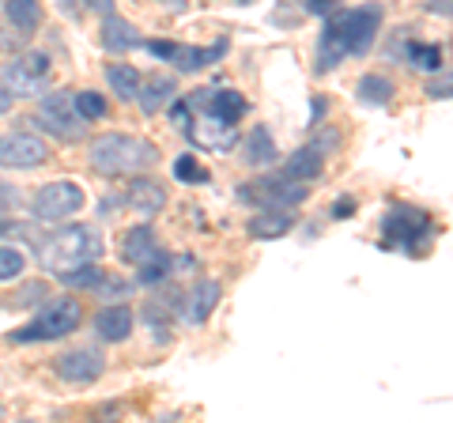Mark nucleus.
I'll return each instance as SVG.
<instances>
[{"mask_svg": "<svg viewBox=\"0 0 453 423\" xmlns=\"http://www.w3.org/2000/svg\"><path fill=\"white\" fill-rule=\"evenodd\" d=\"M276 159V144H273V133L257 125V129L250 133V148H246V163L250 166H268Z\"/></svg>", "mask_w": 453, "mask_h": 423, "instance_id": "a878e982", "label": "nucleus"}, {"mask_svg": "<svg viewBox=\"0 0 453 423\" xmlns=\"http://www.w3.org/2000/svg\"><path fill=\"white\" fill-rule=\"evenodd\" d=\"M238 196L253 201L257 208H295L310 196V186L306 181H288L283 174H268V178H257L253 186H246Z\"/></svg>", "mask_w": 453, "mask_h": 423, "instance_id": "1a4fd4ad", "label": "nucleus"}, {"mask_svg": "<svg viewBox=\"0 0 453 423\" xmlns=\"http://www.w3.org/2000/svg\"><path fill=\"white\" fill-rule=\"evenodd\" d=\"M310 114H314L310 121H321V114H325V98H314V103H310Z\"/></svg>", "mask_w": 453, "mask_h": 423, "instance_id": "a19ab883", "label": "nucleus"}, {"mask_svg": "<svg viewBox=\"0 0 453 423\" xmlns=\"http://www.w3.org/2000/svg\"><path fill=\"white\" fill-rule=\"evenodd\" d=\"M27 269V258L19 250L12 246H0V284H8V280H19Z\"/></svg>", "mask_w": 453, "mask_h": 423, "instance_id": "c756f323", "label": "nucleus"}, {"mask_svg": "<svg viewBox=\"0 0 453 423\" xmlns=\"http://www.w3.org/2000/svg\"><path fill=\"white\" fill-rule=\"evenodd\" d=\"M219 295H223V288L216 284V280H201V284H196L186 299H181V321H186V326H204V321L211 318V310L219 306Z\"/></svg>", "mask_w": 453, "mask_h": 423, "instance_id": "4468645a", "label": "nucleus"}, {"mask_svg": "<svg viewBox=\"0 0 453 423\" xmlns=\"http://www.w3.org/2000/svg\"><path fill=\"white\" fill-rule=\"evenodd\" d=\"M170 121H174V129L186 133V125H189V98H181V103H174V110H170Z\"/></svg>", "mask_w": 453, "mask_h": 423, "instance_id": "473e14b6", "label": "nucleus"}, {"mask_svg": "<svg viewBox=\"0 0 453 423\" xmlns=\"http://www.w3.org/2000/svg\"><path fill=\"white\" fill-rule=\"evenodd\" d=\"M83 4H88L91 12H98V16H110L113 12V0H83Z\"/></svg>", "mask_w": 453, "mask_h": 423, "instance_id": "58836bf2", "label": "nucleus"}, {"mask_svg": "<svg viewBox=\"0 0 453 423\" xmlns=\"http://www.w3.org/2000/svg\"><path fill=\"white\" fill-rule=\"evenodd\" d=\"M189 114H196V118L186 125V136L193 140L196 148H204V151H231L238 144V125H226L219 118L204 114V110H193V106H189Z\"/></svg>", "mask_w": 453, "mask_h": 423, "instance_id": "f8f14e48", "label": "nucleus"}, {"mask_svg": "<svg viewBox=\"0 0 453 423\" xmlns=\"http://www.w3.org/2000/svg\"><path fill=\"white\" fill-rule=\"evenodd\" d=\"M57 8H61L68 19H76V16H80V4H76V0H57Z\"/></svg>", "mask_w": 453, "mask_h": 423, "instance_id": "ea45409f", "label": "nucleus"}, {"mask_svg": "<svg viewBox=\"0 0 453 423\" xmlns=\"http://www.w3.org/2000/svg\"><path fill=\"white\" fill-rule=\"evenodd\" d=\"M103 46L110 50V53H121V50H133V46H140V35H136V27H129L121 16H103Z\"/></svg>", "mask_w": 453, "mask_h": 423, "instance_id": "4be33fe9", "label": "nucleus"}, {"mask_svg": "<svg viewBox=\"0 0 453 423\" xmlns=\"http://www.w3.org/2000/svg\"><path fill=\"white\" fill-rule=\"evenodd\" d=\"M106 83L113 88V95L121 98V103H136V91H140V73L129 65H110L106 68Z\"/></svg>", "mask_w": 453, "mask_h": 423, "instance_id": "393cba45", "label": "nucleus"}, {"mask_svg": "<svg viewBox=\"0 0 453 423\" xmlns=\"http://www.w3.org/2000/svg\"><path fill=\"white\" fill-rule=\"evenodd\" d=\"M53 371L68 386H88V382H98V374L106 371V359L98 356L95 348H76V351H65V356H57Z\"/></svg>", "mask_w": 453, "mask_h": 423, "instance_id": "ddd939ff", "label": "nucleus"}, {"mask_svg": "<svg viewBox=\"0 0 453 423\" xmlns=\"http://www.w3.org/2000/svg\"><path fill=\"white\" fill-rule=\"evenodd\" d=\"M46 83H50V53L42 50H27L0 68V88L12 98H35L46 91Z\"/></svg>", "mask_w": 453, "mask_h": 423, "instance_id": "423d86ee", "label": "nucleus"}, {"mask_svg": "<svg viewBox=\"0 0 453 423\" xmlns=\"http://www.w3.org/2000/svg\"><path fill=\"white\" fill-rule=\"evenodd\" d=\"M103 253V238L88 223H61L53 235H46V242H38V261L42 269H50L53 276L73 273L80 265H91Z\"/></svg>", "mask_w": 453, "mask_h": 423, "instance_id": "7ed1b4c3", "label": "nucleus"}, {"mask_svg": "<svg viewBox=\"0 0 453 423\" xmlns=\"http://www.w3.org/2000/svg\"><path fill=\"white\" fill-rule=\"evenodd\" d=\"M170 265H174V258H170L166 250H159V253H155V258H148L144 265H136V284H144V288L163 284V280L170 276Z\"/></svg>", "mask_w": 453, "mask_h": 423, "instance_id": "bb28decb", "label": "nucleus"}, {"mask_svg": "<svg viewBox=\"0 0 453 423\" xmlns=\"http://www.w3.org/2000/svg\"><path fill=\"white\" fill-rule=\"evenodd\" d=\"M359 98H363V103H371V106H386L389 98H393V80L389 76H378V73L363 76L359 80Z\"/></svg>", "mask_w": 453, "mask_h": 423, "instance_id": "cd10ccee", "label": "nucleus"}, {"mask_svg": "<svg viewBox=\"0 0 453 423\" xmlns=\"http://www.w3.org/2000/svg\"><path fill=\"white\" fill-rule=\"evenodd\" d=\"M8 110H12V95L0 88V114H8Z\"/></svg>", "mask_w": 453, "mask_h": 423, "instance_id": "79ce46f5", "label": "nucleus"}, {"mask_svg": "<svg viewBox=\"0 0 453 423\" xmlns=\"http://www.w3.org/2000/svg\"><path fill=\"white\" fill-rule=\"evenodd\" d=\"M431 235H434V219L416 204H396L386 212V219H381V242L389 250L416 253L431 242Z\"/></svg>", "mask_w": 453, "mask_h": 423, "instance_id": "39448f33", "label": "nucleus"}, {"mask_svg": "<svg viewBox=\"0 0 453 423\" xmlns=\"http://www.w3.org/2000/svg\"><path fill=\"white\" fill-rule=\"evenodd\" d=\"M163 246L155 242V231L151 227H129L121 235V246H118V253H121V261L125 265H144L148 258H155Z\"/></svg>", "mask_w": 453, "mask_h": 423, "instance_id": "a211bd4d", "label": "nucleus"}, {"mask_svg": "<svg viewBox=\"0 0 453 423\" xmlns=\"http://www.w3.org/2000/svg\"><path fill=\"white\" fill-rule=\"evenodd\" d=\"M189 106L193 110H204V114L211 118H219L226 125H238L246 118V98L238 95L234 88H223V83H216V88H201L196 95H189Z\"/></svg>", "mask_w": 453, "mask_h": 423, "instance_id": "9b49d317", "label": "nucleus"}, {"mask_svg": "<svg viewBox=\"0 0 453 423\" xmlns=\"http://www.w3.org/2000/svg\"><path fill=\"white\" fill-rule=\"evenodd\" d=\"M16 208H19V193L12 186H0V216H4V212H16Z\"/></svg>", "mask_w": 453, "mask_h": 423, "instance_id": "f704fd0d", "label": "nucleus"}, {"mask_svg": "<svg viewBox=\"0 0 453 423\" xmlns=\"http://www.w3.org/2000/svg\"><path fill=\"white\" fill-rule=\"evenodd\" d=\"M35 125L46 129L50 136H57V140H80L83 133H88V121H83L80 110H76V91H65V88L50 91L46 98H42Z\"/></svg>", "mask_w": 453, "mask_h": 423, "instance_id": "0eeeda50", "label": "nucleus"}, {"mask_svg": "<svg viewBox=\"0 0 453 423\" xmlns=\"http://www.w3.org/2000/svg\"><path fill=\"white\" fill-rule=\"evenodd\" d=\"M378 27H381V4L329 12V16H325V27H321V38H318L314 73L325 76V73H333L340 61L363 58V53L374 46Z\"/></svg>", "mask_w": 453, "mask_h": 423, "instance_id": "f257e3e1", "label": "nucleus"}, {"mask_svg": "<svg viewBox=\"0 0 453 423\" xmlns=\"http://www.w3.org/2000/svg\"><path fill=\"white\" fill-rule=\"evenodd\" d=\"M174 91H178V83H174V80L151 76V80H148V88H140V91H136L140 110H144V114H159V110L170 103V98H174Z\"/></svg>", "mask_w": 453, "mask_h": 423, "instance_id": "5701e85b", "label": "nucleus"}, {"mask_svg": "<svg viewBox=\"0 0 453 423\" xmlns=\"http://www.w3.org/2000/svg\"><path fill=\"white\" fill-rule=\"evenodd\" d=\"M38 295H46V284H27L23 291H19V306H31V303H38Z\"/></svg>", "mask_w": 453, "mask_h": 423, "instance_id": "e433bc0d", "label": "nucleus"}, {"mask_svg": "<svg viewBox=\"0 0 453 423\" xmlns=\"http://www.w3.org/2000/svg\"><path fill=\"white\" fill-rule=\"evenodd\" d=\"M159 163V151L148 140H136L129 133H106L91 140V171L103 178H129L140 171H151Z\"/></svg>", "mask_w": 453, "mask_h": 423, "instance_id": "f03ea898", "label": "nucleus"}, {"mask_svg": "<svg viewBox=\"0 0 453 423\" xmlns=\"http://www.w3.org/2000/svg\"><path fill=\"white\" fill-rule=\"evenodd\" d=\"M321 166H325V148L318 140H310V144H303L299 151L288 155V163H283L280 174L288 181H314V178H321Z\"/></svg>", "mask_w": 453, "mask_h": 423, "instance_id": "2eb2a0df", "label": "nucleus"}, {"mask_svg": "<svg viewBox=\"0 0 453 423\" xmlns=\"http://www.w3.org/2000/svg\"><path fill=\"white\" fill-rule=\"evenodd\" d=\"M238 4H250V0H238Z\"/></svg>", "mask_w": 453, "mask_h": 423, "instance_id": "37998d69", "label": "nucleus"}, {"mask_svg": "<svg viewBox=\"0 0 453 423\" xmlns=\"http://www.w3.org/2000/svg\"><path fill=\"white\" fill-rule=\"evenodd\" d=\"M98 280H103V269H95V265H80V269H73V273H61L65 288H95Z\"/></svg>", "mask_w": 453, "mask_h": 423, "instance_id": "2f4dec72", "label": "nucleus"}, {"mask_svg": "<svg viewBox=\"0 0 453 423\" xmlns=\"http://www.w3.org/2000/svg\"><path fill=\"white\" fill-rule=\"evenodd\" d=\"M121 201H125V204H133V208H140L144 216H155V212H163V208H166V189H163L155 178H133Z\"/></svg>", "mask_w": 453, "mask_h": 423, "instance_id": "f3484780", "label": "nucleus"}, {"mask_svg": "<svg viewBox=\"0 0 453 423\" xmlns=\"http://www.w3.org/2000/svg\"><path fill=\"white\" fill-rule=\"evenodd\" d=\"M303 4H306L310 16H329V12L340 8V0H303Z\"/></svg>", "mask_w": 453, "mask_h": 423, "instance_id": "72a5a7b5", "label": "nucleus"}, {"mask_svg": "<svg viewBox=\"0 0 453 423\" xmlns=\"http://www.w3.org/2000/svg\"><path fill=\"white\" fill-rule=\"evenodd\" d=\"M80 321H83V306H80V299H73V295H57V299H50L46 306L38 310V318L31 321V326H23V329L12 333V344L61 341V336L76 333Z\"/></svg>", "mask_w": 453, "mask_h": 423, "instance_id": "20e7f679", "label": "nucleus"}, {"mask_svg": "<svg viewBox=\"0 0 453 423\" xmlns=\"http://www.w3.org/2000/svg\"><path fill=\"white\" fill-rule=\"evenodd\" d=\"M295 227V216L288 208H261L257 216L250 219V235L253 238H280Z\"/></svg>", "mask_w": 453, "mask_h": 423, "instance_id": "412c9836", "label": "nucleus"}, {"mask_svg": "<svg viewBox=\"0 0 453 423\" xmlns=\"http://www.w3.org/2000/svg\"><path fill=\"white\" fill-rule=\"evenodd\" d=\"M46 159H50V148L35 133L0 136V166H8V171H31V166H42Z\"/></svg>", "mask_w": 453, "mask_h": 423, "instance_id": "9d476101", "label": "nucleus"}, {"mask_svg": "<svg viewBox=\"0 0 453 423\" xmlns=\"http://www.w3.org/2000/svg\"><path fill=\"white\" fill-rule=\"evenodd\" d=\"M348 216H356V196H340L333 204V219H348Z\"/></svg>", "mask_w": 453, "mask_h": 423, "instance_id": "c9c22d12", "label": "nucleus"}, {"mask_svg": "<svg viewBox=\"0 0 453 423\" xmlns=\"http://www.w3.org/2000/svg\"><path fill=\"white\" fill-rule=\"evenodd\" d=\"M174 178L186 181V186H204L208 171L196 163V155H178V159H174Z\"/></svg>", "mask_w": 453, "mask_h": 423, "instance_id": "c85d7f7f", "label": "nucleus"}, {"mask_svg": "<svg viewBox=\"0 0 453 423\" xmlns=\"http://www.w3.org/2000/svg\"><path fill=\"white\" fill-rule=\"evenodd\" d=\"M83 208V189L76 181H50L31 196V212L42 223H68Z\"/></svg>", "mask_w": 453, "mask_h": 423, "instance_id": "6e6552de", "label": "nucleus"}, {"mask_svg": "<svg viewBox=\"0 0 453 423\" xmlns=\"http://www.w3.org/2000/svg\"><path fill=\"white\" fill-rule=\"evenodd\" d=\"M226 53V38H219V42H211V46H178V53H174V68H181V73H201V68H208V65H216L219 58Z\"/></svg>", "mask_w": 453, "mask_h": 423, "instance_id": "6ab92c4d", "label": "nucleus"}, {"mask_svg": "<svg viewBox=\"0 0 453 423\" xmlns=\"http://www.w3.org/2000/svg\"><path fill=\"white\" fill-rule=\"evenodd\" d=\"M76 110H80V118L91 125V121H98V118H106V98L95 95V91H80V95H76Z\"/></svg>", "mask_w": 453, "mask_h": 423, "instance_id": "7c9ffc66", "label": "nucleus"}, {"mask_svg": "<svg viewBox=\"0 0 453 423\" xmlns=\"http://www.w3.org/2000/svg\"><path fill=\"white\" fill-rule=\"evenodd\" d=\"M427 95H431V98H449V76H442V83L434 80L431 88H427Z\"/></svg>", "mask_w": 453, "mask_h": 423, "instance_id": "4c0bfd02", "label": "nucleus"}, {"mask_svg": "<svg viewBox=\"0 0 453 423\" xmlns=\"http://www.w3.org/2000/svg\"><path fill=\"white\" fill-rule=\"evenodd\" d=\"M4 12H8L12 31H16V42H27L42 23V4L38 0H8Z\"/></svg>", "mask_w": 453, "mask_h": 423, "instance_id": "aec40b11", "label": "nucleus"}, {"mask_svg": "<svg viewBox=\"0 0 453 423\" xmlns=\"http://www.w3.org/2000/svg\"><path fill=\"white\" fill-rule=\"evenodd\" d=\"M91 326L106 344H121V341H129V333H133V310L129 306H103Z\"/></svg>", "mask_w": 453, "mask_h": 423, "instance_id": "dca6fc26", "label": "nucleus"}, {"mask_svg": "<svg viewBox=\"0 0 453 423\" xmlns=\"http://www.w3.org/2000/svg\"><path fill=\"white\" fill-rule=\"evenodd\" d=\"M401 53L419 73H438V68H442V46H434V42H404Z\"/></svg>", "mask_w": 453, "mask_h": 423, "instance_id": "b1692460", "label": "nucleus"}]
</instances>
